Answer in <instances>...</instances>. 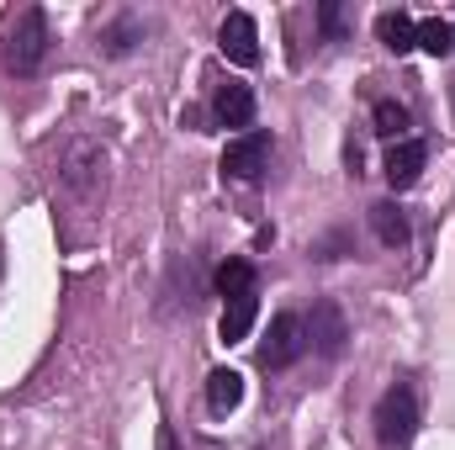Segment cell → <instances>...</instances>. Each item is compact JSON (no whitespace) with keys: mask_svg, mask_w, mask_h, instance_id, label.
<instances>
[{"mask_svg":"<svg viewBox=\"0 0 455 450\" xmlns=\"http://www.w3.org/2000/svg\"><path fill=\"white\" fill-rule=\"evenodd\" d=\"M59 186L75 207H96L101 191H107V149L96 138H69L64 154H59Z\"/></svg>","mask_w":455,"mask_h":450,"instance_id":"1","label":"cell"},{"mask_svg":"<svg viewBox=\"0 0 455 450\" xmlns=\"http://www.w3.org/2000/svg\"><path fill=\"white\" fill-rule=\"evenodd\" d=\"M48 48H53V27H48V11H43V5H27V11L11 21L5 43H0V64H5L16 80H32V75L48 64Z\"/></svg>","mask_w":455,"mask_h":450,"instance_id":"2","label":"cell"},{"mask_svg":"<svg viewBox=\"0 0 455 450\" xmlns=\"http://www.w3.org/2000/svg\"><path fill=\"white\" fill-rule=\"evenodd\" d=\"M371 424H376V440L387 450H408L413 446V435H419V424H424V403H419V387L408 382V376H397L381 398H376V414H371Z\"/></svg>","mask_w":455,"mask_h":450,"instance_id":"3","label":"cell"},{"mask_svg":"<svg viewBox=\"0 0 455 450\" xmlns=\"http://www.w3.org/2000/svg\"><path fill=\"white\" fill-rule=\"evenodd\" d=\"M270 149H275L270 133H265V127H249V133H238L223 149V165H218V170H223L228 181H238V186H254V181L270 170Z\"/></svg>","mask_w":455,"mask_h":450,"instance_id":"4","label":"cell"},{"mask_svg":"<svg viewBox=\"0 0 455 450\" xmlns=\"http://www.w3.org/2000/svg\"><path fill=\"white\" fill-rule=\"evenodd\" d=\"M307 355V324L297 318V313H275L270 318V334L259 344V366L265 371H286V366H297Z\"/></svg>","mask_w":455,"mask_h":450,"instance_id":"5","label":"cell"},{"mask_svg":"<svg viewBox=\"0 0 455 450\" xmlns=\"http://www.w3.org/2000/svg\"><path fill=\"white\" fill-rule=\"evenodd\" d=\"M218 48H223L228 64H238V69L259 64V27H254L249 11H228L223 27H218Z\"/></svg>","mask_w":455,"mask_h":450,"instance_id":"6","label":"cell"},{"mask_svg":"<svg viewBox=\"0 0 455 450\" xmlns=\"http://www.w3.org/2000/svg\"><path fill=\"white\" fill-rule=\"evenodd\" d=\"M344 339H349V329H344V313L323 297V302H313V324H307V344L323 355V360H339L344 355Z\"/></svg>","mask_w":455,"mask_h":450,"instance_id":"7","label":"cell"},{"mask_svg":"<svg viewBox=\"0 0 455 450\" xmlns=\"http://www.w3.org/2000/svg\"><path fill=\"white\" fill-rule=\"evenodd\" d=\"M424 165H429V143L424 138H403V143H392L387 149V181H392V191H408L419 175H424Z\"/></svg>","mask_w":455,"mask_h":450,"instance_id":"8","label":"cell"},{"mask_svg":"<svg viewBox=\"0 0 455 450\" xmlns=\"http://www.w3.org/2000/svg\"><path fill=\"white\" fill-rule=\"evenodd\" d=\"M212 117H218L223 127H243V133H249V122H254V91L238 85V80L218 85V96H212Z\"/></svg>","mask_w":455,"mask_h":450,"instance_id":"9","label":"cell"},{"mask_svg":"<svg viewBox=\"0 0 455 450\" xmlns=\"http://www.w3.org/2000/svg\"><path fill=\"white\" fill-rule=\"evenodd\" d=\"M371 233L387 244V249H408L413 244V223L397 202H371Z\"/></svg>","mask_w":455,"mask_h":450,"instance_id":"10","label":"cell"},{"mask_svg":"<svg viewBox=\"0 0 455 450\" xmlns=\"http://www.w3.org/2000/svg\"><path fill=\"white\" fill-rule=\"evenodd\" d=\"M376 37H381L387 53H413L419 48V21L408 11H381L376 16Z\"/></svg>","mask_w":455,"mask_h":450,"instance_id":"11","label":"cell"},{"mask_svg":"<svg viewBox=\"0 0 455 450\" xmlns=\"http://www.w3.org/2000/svg\"><path fill=\"white\" fill-rule=\"evenodd\" d=\"M254 318H259V297L249 292V297H233L223 302V318H218V339L223 344H243L249 329H254Z\"/></svg>","mask_w":455,"mask_h":450,"instance_id":"12","label":"cell"},{"mask_svg":"<svg viewBox=\"0 0 455 450\" xmlns=\"http://www.w3.org/2000/svg\"><path fill=\"white\" fill-rule=\"evenodd\" d=\"M238 403H243V376H238V371H228V366H218V371L207 376V408H212L218 419H228Z\"/></svg>","mask_w":455,"mask_h":450,"instance_id":"13","label":"cell"},{"mask_svg":"<svg viewBox=\"0 0 455 450\" xmlns=\"http://www.w3.org/2000/svg\"><path fill=\"white\" fill-rule=\"evenodd\" d=\"M408 127H413V112H408L403 101H392V96H387V101H376V107H371V133H376V138L403 143V138H408Z\"/></svg>","mask_w":455,"mask_h":450,"instance_id":"14","label":"cell"},{"mask_svg":"<svg viewBox=\"0 0 455 450\" xmlns=\"http://www.w3.org/2000/svg\"><path fill=\"white\" fill-rule=\"evenodd\" d=\"M138 43H143V21L138 16H116L112 27H101V53L107 59H127Z\"/></svg>","mask_w":455,"mask_h":450,"instance_id":"15","label":"cell"},{"mask_svg":"<svg viewBox=\"0 0 455 450\" xmlns=\"http://www.w3.org/2000/svg\"><path fill=\"white\" fill-rule=\"evenodd\" d=\"M212 286H218V297H223V302L249 297V292H254V265H249V260H223V265H218V276H212Z\"/></svg>","mask_w":455,"mask_h":450,"instance_id":"16","label":"cell"},{"mask_svg":"<svg viewBox=\"0 0 455 450\" xmlns=\"http://www.w3.org/2000/svg\"><path fill=\"white\" fill-rule=\"evenodd\" d=\"M419 48H424V53H435V59L455 53V27L445 21V16H429V21H419Z\"/></svg>","mask_w":455,"mask_h":450,"instance_id":"17","label":"cell"},{"mask_svg":"<svg viewBox=\"0 0 455 450\" xmlns=\"http://www.w3.org/2000/svg\"><path fill=\"white\" fill-rule=\"evenodd\" d=\"M318 32H323L329 43H339V37H344V11H339V0H323V5H318Z\"/></svg>","mask_w":455,"mask_h":450,"instance_id":"18","label":"cell"},{"mask_svg":"<svg viewBox=\"0 0 455 450\" xmlns=\"http://www.w3.org/2000/svg\"><path fill=\"white\" fill-rule=\"evenodd\" d=\"M339 254H349V238L344 233H329L323 244H313V260H339Z\"/></svg>","mask_w":455,"mask_h":450,"instance_id":"19","label":"cell"},{"mask_svg":"<svg viewBox=\"0 0 455 450\" xmlns=\"http://www.w3.org/2000/svg\"><path fill=\"white\" fill-rule=\"evenodd\" d=\"M154 450H180V440H175V430H170V424H159V430H154Z\"/></svg>","mask_w":455,"mask_h":450,"instance_id":"20","label":"cell"},{"mask_svg":"<svg viewBox=\"0 0 455 450\" xmlns=\"http://www.w3.org/2000/svg\"><path fill=\"white\" fill-rule=\"evenodd\" d=\"M451 27H455V21H451Z\"/></svg>","mask_w":455,"mask_h":450,"instance_id":"21","label":"cell"},{"mask_svg":"<svg viewBox=\"0 0 455 450\" xmlns=\"http://www.w3.org/2000/svg\"><path fill=\"white\" fill-rule=\"evenodd\" d=\"M451 91H455V85H451Z\"/></svg>","mask_w":455,"mask_h":450,"instance_id":"22","label":"cell"}]
</instances>
